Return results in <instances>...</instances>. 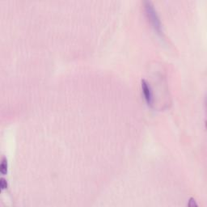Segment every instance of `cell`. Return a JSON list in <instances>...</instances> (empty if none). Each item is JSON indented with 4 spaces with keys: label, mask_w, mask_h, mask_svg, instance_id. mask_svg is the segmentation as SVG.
Listing matches in <instances>:
<instances>
[{
    "label": "cell",
    "mask_w": 207,
    "mask_h": 207,
    "mask_svg": "<svg viewBox=\"0 0 207 207\" xmlns=\"http://www.w3.org/2000/svg\"><path fill=\"white\" fill-rule=\"evenodd\" d=\"M197 206V205L196 202H195V200H193V198H191L190 201H189V206Z\"/></svg>",
    "instance_id": "obj_5"
},
{
    "label": "cell",
    "mask_w": 207,
    "mask_h": 207,
    "mask_svg": "<svg viewBox=\"0 0 207 207\" xmlns=\"http://www.w3.org/2000/svg\"><path fill=\"white\" fill-rule=\"evenodd\" d=\"M144 7H145V11L147 18L151 22V25L154 29L157 32V33L161 34L162 29H161V23H160V18L156 13V11L155 10L154 6L149 1L144 2Z\"/></svg>",
    "instance_id": "obj_1"
},
{
    "label": "cell",
    "mask_w": 207,
    "mask_h": 207,
    "mask_svg": "<svg viewBox=\"0 0 207 207\" xmlns=\"http://www.w3.org/2000/svg\"><path fill=\"white\" fill-rule=\"evenodd\" d=\"M0 172L3 175L7 174V161L6 157L2 158V163L0 165Z\"/></svg>",
    "instance_id": "obj_3"
},
{
    "label": "cell",
    "mask_w": 207,
    "mask_h": 207,
    "mask_svg": "<svg viewBox=\"0 0 207 207\" xmlns=\"http://www.w3.org/2000/svg\"><path fill=\"white\" fill-rule=\"evenodd\" d=\"M142 89L143 91V94L145 96V100L147 105L149 106H152L153 105V95L151 88L150 87L148 83L145 79L142 80Z\"/></svg>",
    "instance_id": "obj_2"
},
{
    "label": "cell",
    "mask_w": 207,
    "mask_h": 207,
    "mask_svg": "<svg viewBox=\"0 0 207 207\" xmlns=\"http://www.w3.org/2000/svg\"><path fill=\"white\" fill-rule=\"evenodd\" d=\"M0 187H1L2 190L7 189V182L3 177L0 179Z\"/></svg>",
    "instance_id": "obj_4"
}]
</instances>
